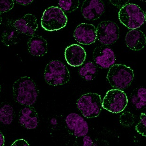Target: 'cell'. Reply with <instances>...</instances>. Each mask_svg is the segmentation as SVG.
Instances as JSON below:
<instances>
[{"label": "cell", "mask_w": 146, "mask_h": 146, "mask_svg": "<svg viewBox=\"0 0 146 146\" xmlns=\"http://www.w3.org/2000/svg\"><path fill=\"white\" fill-rule=\"evenodd\" d=\"M13 91L16 102L26 106H31L37 100L39 91L36 84L31 78L24 76L13 84Z\"/></svg>", "instance_id": "cell-1"}, {"label": "cell", "mask_w": 146, "mask_h": 146, "mask_svg": "<svg viewBox=\"0 0 146 146\" xmlns=\"http://www.w3.org/2000/svg\"><path fill=\"white\" fill-rule=\"evenodd\" d=\"M80 76L86 81H90L95 79L97 75L98 70L96 66L92 62L85 63L79 69Z\"/></svg>", "instance_id": "cell-18"}, {"label": "cell", "mask_w": 146, "mask_h": 146, "mask_svg": "<svg viewBox=\"0 0 146 146\" xmlns=\"http://www.w3.org/2000/svg\"><path fill=\"white\" fill-rule=\"evenodd\" d=\"M79 1L72 0H59L58 5L63 12L71 13L78 9L79 6Z\"/></svg>", "instance_id": "cell-22"}, {"label": "cell", "mask_w": 146, "mask_h": 146, "mask_svg": "<svg viewBox=\"0 0 146 146\" xmlns=\"http://www.w3.org/2000/svg\"><path fill=\"white\" fill-rule=\"evenodd\" d=\"M125 42L128 48L134 51H139L144 48L146 37L139 30H131L125 36Z\"/></svg>", "instance_id": "cell-16"}, {"label": "cell", "mask_w": 146, "mask_h": 146, "mask_svg": "<svg viewBox=\"0 0 146 146\" xmlns=\"http://www.w3.org/2000/svg\"><path fill=\"white\" fill-rule=\"evenodd\" d=\"M119 121L123 126L130 127L134 122V117L131 113L127 111L121 115L120 117Z\"/></svg>", "instance_id": "cell-23"}, {"label": "cell", "mask_w": 146, "mask_h": 146, "mask_svg": "<svg viewBox=\"0 0 146 146\" xmlns=\"http://www.w3.org/2000/svg\"><path fill=\"white\" fill-rule=\"evenodd\" d=\"M134 77V71L130 67L125 64H116L110 67L107 79L112 87L122 90L130 86Z\"/></svg>", "instance_id": "cell-2"}, {"label": "cell", "mask_w": 146, "mask_h": 146, "mask_svg": "<svg viewBox=\"0 0 146 146\" xmlns=\"http://www.w3.org/2000/svg\"><path fill=\"white\" fill-rule=\"evenodd\" d=\"M78 110L87 118L98 117L102 108V100L98 94L88 93L82 95L76 103Z\"/></svg>", "instance_id": "cell-6"}, {"label": "cell", "mask_w": 146, "mask_h": 146, "mask_svg": "<svg viewBox=\"0 0 146 146\" xmlns=\"http://www.w3.org/2000/svg\"><path fill=\"white\" fill-rule=\"evenodd\" d=\"M128 104L126 94L119 89L108 90L102 100V108L112 113H119L125 109Z\"/></svg>", "instance_id": "cell-7"}, {"label": "cell", "mask_w": 146, "mask_h": 146, "mask_svg": "<svg viewBox=\"0 0 146 146\" xmlns=\"http://www.w3.org/2000/svg\"><path fill=\"white\" fill-rule=\"evenodd\" d=\"M33 0H16L15 2L19 5H27L32 3Z\"/></svg>", "instance_id": "cell-29"}, {"label": "cell", "mask_w": 146, "mask_h": 146, "mask_svg": "<svg viewBox=\"0 0 146 146\" xmlns=\"http://www.w3.org/2000/svg\"><path fill=\"white\" fill-rule=\"evenodd\" d=\"M105 10V4L100 0H86L81 8L84 17L90 21L98 19L104 13Z\"/></svg>", "instance_id": "cell-13"}, {"label": "cell", "mask_w": 146, "mask_h": 146, "mask_svg": "<svg viewBox=\"0 0 146 146\" xmlns=\"http://www.w3.org/2000/svg\"><path fill=\"white\" fill-rule=\"evenodd\" d=\"M14 117V110L10 104L3 103L0 104V123L5 125L11 124Z\"/></svg>", "instance_id": "cell-19"}, {"label": "cell", "mask_w": 146, "mask_h": 146, "mask_svg": "<svg viewBox=\"0 0 146 146\" xmlns=\"http://www.w3.org/2000/svg\"><path fill=\"white\" fill-rule=\"evenodd\" d=\"M2 20H0V25H1V23H2Z\"/></svg>", "instance_id": "cell-33"}, {"label": "cell", "mask_w": 146, "mask_h": 146, "mask_svg": "<svg viewBox=\"0 0 146 146\" xmlns=\"http://www.w3.org/2000/svg\"><path fill=\"white\" fill-rule=\"evenodd\" d=\"M18 120L22 126L28 129H36L39 123L38 114L31 106H25L21 110Z\"/></svg>", "instance_id": "cell-15"}, {"label": "cell", "mask_w": 146, "mask_h": 146, "mask_svg": "<svg viewBox=\"0 0 146 146\" xmlns=\"http://www.w3.org/2000/svg\"><path fill=\"white\" fill-rule=\"evenodd\" d=\"M86 53L81 46L73 44L66 48L64 57L67 64L73 67L81 66L86 59Z\"/></svg>", "instance_id": "cell-14"}, {"label": "cell", "mask_w": 146, "mask_h": 146, "mask_svg": "<svg viewBox=\"0 0 146 146\" xmlns=\"http://www.w3.org/2000/svg\"><path fill=\"white\" fill-rule=\"evenodd\" d=\"M19 34L14 29L5 30L2 34V42L8 47L16 44L19 41Z\"/></svg>", "instance_id": "cell-21"}, {"label": "cell", "mask_w": 146, "mask_h": 146, "mask_svg": "<svg viewBox=\"0 0 146 146\" xmlns=\"http://www.w3.org/2000/svg\"><path fill=\"white\" fill-rule=\"evenodd\" d=\"M131 102L137 110H141L146 106V88H140L136 89L132 94Z\"/></svg>", "instance_id": "cell-20"}, {"label": "cell", "mask_w": 146, "mask_h": 146, "mask_svg": "<svg viewBox=\"0 0 146 146\" xmlns=\"http://www.w3.org/2000/svg\"><path fill=\"white\" fill-rule=\"evenodd\" d=\"M50 122H51L52 124L53 125H56L57 124V121H56V120L55 118H52V119L51 120Z\"/></svg>", "instance_id": "cell-31"}, {"label": "cell", "mask_w": 146, "mask_h": 146, "mask_svg": "<svg viewBox=\"0 0 146 146\" xmlns=\"http://www.w3.org/2000/svg\"><path fill=\"white\" fill-rule=\"evenodd\" d=\"M94 61L96 66L102 68H108L113 66L115 56L111 48L106 45L97 46L93 53Z\"/></svg>", "instance_id": "cell-10"}, {"label": "cell", "mask_w": 146, "mask_h": 146, "mask_svg": "<svg viewBox=\"0 0 146 146\" xmlns=\"http://www.w3.org/2000/svg\"><path fill=\"white\" fill-rule=\"evenodd\" d=\"M0 20H2V15L1 13H0Z\"/></svg>", "instance_id": "cell-32"}, {"label": "cell", "mask_w": 146, "mask_h": 146, "mask_svg": "<svg viewBox=\"0 0 146 146\" xmlns=\"http://www.w3.org/2000/svg\"><path fill=\"white\" fill-rule=\"evenodd\" d=\"M67 18L64 12L58 7L51 6L46 9L41 18V26L47 31H58L64 28Z\"/></svg>", "instance_id": "cell-5"}, {"label": "cell", "mask_w": 146, "mask_h": 146, "mask_svg": "<svg viewBox=\"0 0 146 146\" xmlns=\"http://www.w3.org/2000/svg\"><path fill=\"white\" fill-rule=\"evenodd\" d=\"M13 29L19 34L32 36L38 28L37 19L34 15L28 13L17 19L13 24Z\"/></svg>", "instance_id": "cell-12"}, {"label": "cell", "mask_w": 146, "mask_h": 146, "mask_svg": "<svg viewBox=\"0 0 146 146\" xmlns=\"http://www.w3.org/2000/svg\"><path fill=\"white\" fill-rule=\"evenodd\" d=\"M136 130L142 136H146V114L142 113L140 115V121L136 126Z\"/></svg>", "instance_id": "cell-24"}, {"label": "cell", "mask_w": 146, "mask_h": 146, "mask_svg": "<svg viewBox=\"0 0 146 146\" xmlns=\"http://www.w3.org/2000/svg\"><path fill=\"white\" fill-rule=\"evenodd\" d=\"M11 146H29V144L23 139H19L13 142Z\"/></svg>", "instance_id": "cell-27"}, {"label": "cell", "mask_w": 146, "mask_h": 146, "mask_svg": "<svg viewBox=\"0 0 146 146\" xmlns=\"http://www.w3.org/2000/svg\"><path fill=\"white\" fill-rule=\"evenodd\" d=\"M65 121L68 129L76 137H84L89 132L88 122L79 114L70 113L66 117Z\"/></svg>", "instance_id": "cell-9"}, {"label": "cell", "mask_w": 146, "mask_h": 146, "mask_svg": "<svg viewBox=\"0 0 146 146\" xmlns=\"http://www.w3.org/2000/svg\"><path fill=\"white\" fill-rule=\"evenodd\" d=\"M14 5L13 0H0V13H6L12 10Z\"/></svg>", "instance_id": "cell-25"}, {"label": "cell", "mask_w": 146, "mask_h": 146, "mask_svg": "<svg viewBox=\"0 0 146 146\" xmlns=\"http://www.w3.org/2000/svg\"><path fill=\"white\" fill-rule=\"evenodd\" d=\"M44 78L47 83L51 86L63 85L70 80V72L62 62L52 61L45 67Z\"/></svg>", "instance_id": "cell-4"}, {"label": "cell", "mask_w": 146, "mask_h": 146, "mask_svg": "<svg viewBox=\"0 0 146 146\" xmlns=\"http://www.w3.org/2000/svg\"><path fill=\"white\" fill-rule=\"evenodd\" d=\"M5 141V137L2 132L0 131V146H4Z\"/></svg>", "instance_id": "cell-30"}, {"label": "cell", "mask_w": 146, "mask_h": 146, "mask_svg": "<svg viewBox=\"0 0 146 146\" xmlns=\"http://www.w3.org/2000/svg\"><path fill=\"white\" fill-rule=\"evenodd\" d=\"M75 40L82 44H91L96 40V28L89 23H82L76 28L74 34Z\"/></svg>", "instance_id": "cell-11"}, {"label": "cell", "mask_w": 146, "mask_h": 146, "mask_svg": "<svg viewBox=\"0 0 146 146\" xmlns=\"http://www.w3.org/2000/svg\"><path fill=\"white\" fill-rule=\"evenodd\" d=\"M1 86H0V92H1Z\"/></svg>", "instance_id": "cell-34"}, {"label": "cell", "mask_w": 146, "mask_h": 146, "mask_svg": "<svg viewBox=\"0 0 146 146\" xmlns=\"http://www.w3.org/2000/svg\"><path fill=\"white\" fill-rule=\"evenodd\" d=\"M28 51L30 54L35 56H42L48 51V44L46 40L42 36L33 35L27 42Z\"/></svg>", "instance_id": "cell-17"}, {"label": "cell", "mask_w": 146, "mask_h": 146, "mask_svg": "<svg viewBox=\"0 0 146 146\" xmlns=\"http://www.w3.org/2000/svg\"><path fill=\"white\" fill-rule=\"evenodd\" d=\"M83 145L82 146H93V140H92V138L90 136L88 135L84 136L83 139Z\"/></svg>", "instance_id": "cell-28"}, {"label": "cell", "mask_w": 146, "mask_h": 146, "mask_svg": "<svg viewBox=\"0 0 146 146\" xmlns=\"http://www.w3.org/2000/svg\"><path fill=\"white\" fill-rule=\"evenodd\" d=\"M92 146H110L108 142L100 138H98L93 140Z\"/></svg>", "instance_id": "cell-26"}, {"label": "cell", "mask_w": 146, "mask_h": 146, "mask_svg": "<svg viewBox=\"0 0 146 146\" xmlns=\"http://www.w3.org/2000/svg\"><path fill=\"white\" fill-rule=\"evenodd\" d=\"M96 39L105 45L113 44L119 36V29L117 24L111 21L100 23L96 28Z\"/></svg>", "instance_id": "cell-8"}, {"label": "cell", "mask_w": 146, "mask_h": 146, "mask_svg": "<svg viewBox=\"0 0 146 146\" xmlns=\"http://www.w3.org/2000/svg\"><path fill=\"white\" fill-rule=\"evenodd\" d=\"M118 18L123 25L129 29H137L144 23L146 15L137 5L128 3L120 9Z\"/></svg>", "instance_id": "cell-3"}]
</instances>
